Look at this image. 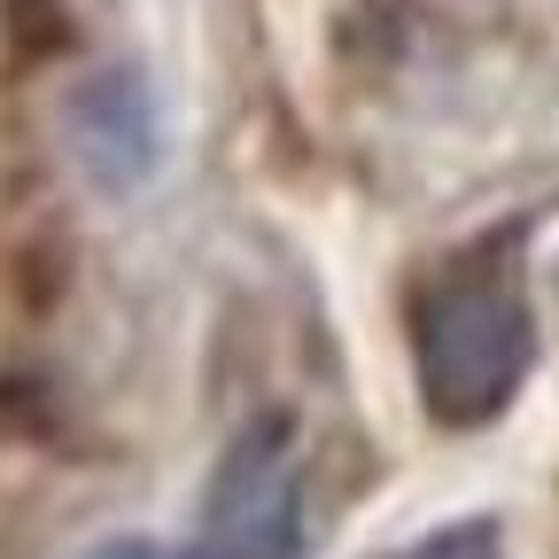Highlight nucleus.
I'll list each match as a JSON object with an SVG mask.
<instances>
[{
    "instance_id": "nucleus-1",
    "label": "nucleus",
    "mask_w": 559,
    "mask_h": 559,
    "mask_svg": "<svg viewBox=\"0 0 559 559\" xmlns=\"http://www.w3.org/2000/svg\"><path fill=\"white\" fill-rule=\"evenodd\" d=\"M404 349H412L419 412L436 428L466 436L506 419L536 373V304H528L521 234H481L419 272L404 304Z\"/></svg>"
},
{
    "instance_id": "nucleus-2",
    "label": "nucleus",
    "mask_w": 559,
    "mask_h": 559,
    "mask_svg": "<svg viewBox=\"0 0 559 559\" xmlns=\"http://www.w3.org/2000/svg\"><path fill=\"white\" fill-rule=\"evenodd\" d=\"M311 536V466L296 419H249L210 466L202 521H194V559H304Z\"/></svg>"
},
{
    "instance_id": "nucleus-3",
    "label": "nucleus",
    "mask_w": 559,
    "mask_h": 559,
    "mask_svg": "<svg viewBox=\"0 0 559 559\" xmlns=\"http://www.w3.org/2000/svg\"><path fill=\"white\" fill-rule=\"evenodd\" d=\"M86 559H164L156 544H140V536H109V544H94Z\"/></svg>"
}]
</instances>
